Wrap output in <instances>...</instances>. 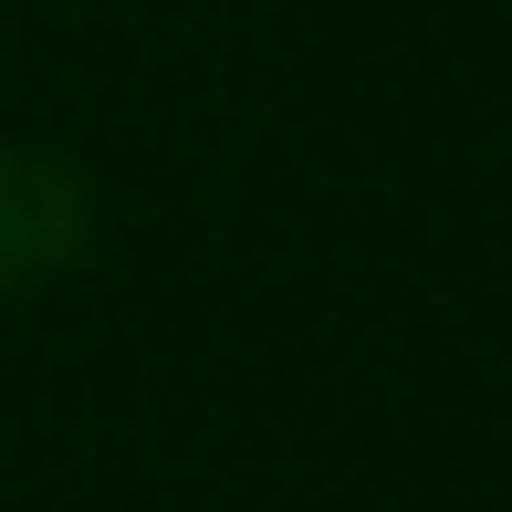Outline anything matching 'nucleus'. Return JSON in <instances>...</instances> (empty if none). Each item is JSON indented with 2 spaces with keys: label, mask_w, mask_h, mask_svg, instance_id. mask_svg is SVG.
Returning <instances> with one entry per match:
<instances>
[{
  "label": "nucleus",
  "mask_w": 512,
  "mask_h": 512,
  "mask_svg": "<svg viewBox=\"0 0 512 512\" xmlns=\"http://www.w3.org/2000/svg\"><path fill=\"white\" fill-rule=\"evenodd\" d=\"M95 241V178L42 136H0V304L63 283Z\"/></svg>",
  "instance_id": "nucleus-1"
}]
</instances>
